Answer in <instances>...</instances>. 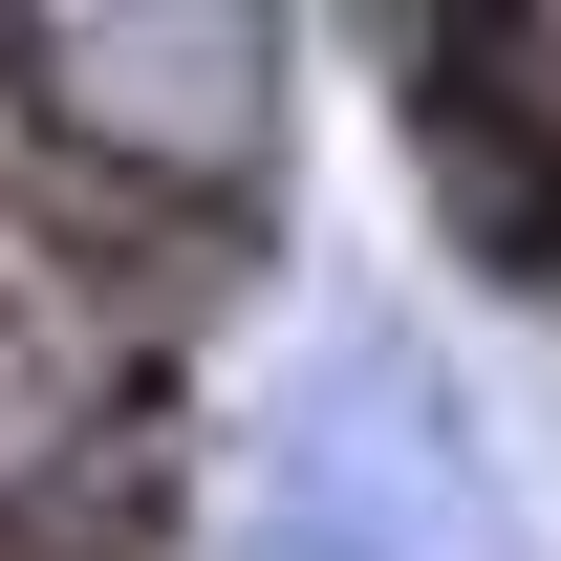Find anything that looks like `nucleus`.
<instances>
[{"label": "nucleus", "instance_id": "nucleus-1", "mask_svg": "<svg viewBox=\"0 0 561 561\" xmlns=\"http://www.w3.org/2000/svg\"><path fill=\"white\" fill-rule=\"evenodd\" d=\"M0 44H22V87L87 130V173H195V195H238L260 0H22Z\"/></svg>", "mask_w": 561, "mask_h": 561}]
</instances>
